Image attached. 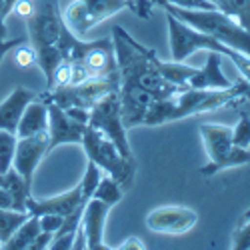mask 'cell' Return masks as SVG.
Instances as JSON below:
<instances>
[{"mask_svg":"<svg viewBox=\"0 0 250 250\" xmlns=\"http://www.w3.org/2000/svg\"><path fill=\"white\" fill-rule=\"evenodd\" d=\"M120 78H88L80 84H66V86H54L48 88L42 98L44 102H54L60 108H70V106H80V108H92L94 102L100 100L104 94L112 90H118Z\"/></svg>","mask_w":250,"mask_h":250,"instance_id":"obj_9","label":"cell"},{"mask_svg":"<svg viewBox=\"0 0 250 250\" xmlns=\"http://www.w3.org/2000/svg\"><path fill=\"white\" fill-rule=\"evenodd\" d=\"M110 212V206L100 202L98 198H90L82 210L80 218V230L84 234L86 248L90 250H104L110 248L104 244V226H106V218Z\"/></svg>","mask_w":250,"mask_h":250,"instance_id":"obj_15","label":"cell"},{"mask_svg":"<svg viewBox=\"0 0 250 250\" xmlns=\"http://www.w3.org/2000/svg\"><path fill=\"white\" fill-rule=\"evenodd\" d=\"M170 4L176 8H184V10H210L216 8L214 2H208V0H162V4Z\"/></svg>","mask_w":250,"mask_h":250,"instance_id":"obj_29","label":"cell"},{"mask_svg":"<svg viewBox=\"0 0 250 250\" xmlns=\"http://www.w3.org/2000/svg\"><path fill=\"white\" fill-rule=\"evenodd\" d=\"M200 138L208 154V164L200 168L202 176H214L226 168H234L250 162V150L232 142V128L226 124L204 122L198 126Z\"/></svg>","mask_w":250,"mask_h":250,"instance_id":"obj_7","label":"cell"},{"mask_svg":"<svg viewBox=\"0 0 250 250\" xmlns=\"http://www.w3.org/2000/svg\"><path fill=\"white\" fill-rule=\"evenodd\" d=\"M88 200L82 196V188H80V182L74 186V188L44 198V200H36V198H28L26 200V210L32 216H42V214H58V216H68L72 214L76 208L84 206Z\"/></svg>","mask_w":250,"mask_h":250,"instance_id":"obj_16","label":"cell"},{"mask_svg":"<svg viewBox=\"0 0 250 250\" xmlns=\"http://www.w3.org/2000/svg\"><path fill=\"white\" fill-rule=\"evenodd\" d=\"M28 216H30L28 212H18V210H12V208H0V246L16 232V228Z\"/></svg>","mask_w":250,"mask_h":250,"instance_id":"obj_24","label":"cell"},{"mask_svg":"<svg viewBox=\"0 0 250 250\" xmlns=\"http://www.w3.org/2000/svg\"><path fill=\"white\" fill-rule=\"evenodd\" d=\"M116 248H120V250H144V248H146V244H144L140 238H136V236H130V238H126Z\"/></svg>","mask_w":250,"mask_h":250,"instance_id":"obj_35","label":"cell"},{"mask_svg":"<svg viewBox=\"0 0 250 250\" xmlns=\"http://www.w3.org/2000/svg\"><path fill=\"white\" fill-rule=\"evenodd\" d=\"M46 154H48V132H40V134L18 138L16 140V150H14V160H12V168L32 186L34 172L38 168L40 160H42Z\"/></svg>","mask_w":250,"mask_h":250,"instance_id":"obj_12","label":"cell"},{"mask_svg":"<svg viewBox=\"0 0 250 250\" xmlns=\"http://www.w3.org/2000/svg\"><path fill=\"white\" fill-rule=\"evenodd\" d=\"M232 248L236 250H248L250 248V210H246L236 228H234V232H232Z\"/></svg>","mask_w":250,"mask_h":250,"instance_id":"obj_27","label":"cell"},{"mask_svg":"<svg viewBox=\"0 0 250 250\" xmlns=\"http://www.w3.org/2000/svg\"><path fill=\"white\" fill-rule=\"evenodd\" d=\"M112 46H114V58L118 66V78L134 82L140 88L150 92L154 98H170L180 86L166 80L158 68H156V50H150L142 46L140 42L120 26L112 28Z\"/></svg>","mask_w":250,"mask_h":250,"instance_id":"obj_2","label":"cell"},{"mask_svg":"<svg viewBox=\"0 0 250 250\" xmlns=\"http://www.w3.org/2000/svg\"><path fill=\"white\" fill-rule=\"evenodd\" d=\"M124 8H132L130 0H72L62 16L66 26L78 38H84L96 24L122 12Z\"/></svg>","mask_w":250,"mask_h":250,"instance_id":"obj_8","label":"cell"},{"mask_svg":"<svg viewBox=\"0 0 250 250\" xmlns=\"http://www.w3.org/2000/svg\"><path fill=\"white\" fill-rule=\"evenodd\" d=\"M28 30V46L36 54V66L42 70L46 86L60 62L68 60L78 36L66 26L58 0H32V10L24 18Z\"/></svg>","mask_w":250,"mask_h":250,"instance_id":"obj_1","label":"cell"},{"mask_svg":"<svg viewBox=\"0 0 250 250\" xmlns=\"http://www.w3.org/2000/svg\"><path fill=\"white\" fill-rule=\"evenodd\" d=\"M88 126L100 130L104 136H108L116 144V148L120 150L122 156L132 158V148H130V142H128V134H126V128H124L122 116H120L118 90H112L108 94H104L100 100L94 102V106L90 108Z\"/></svg>","mask_w":250,"mask_h":250,"instance_id":"obj_10","label":"cell"},{"mask_svg":"<svg viewBox=\"0 0 250 250\" xmlns=\"http://www.w3.org/2000/svg\"><path fill=\"white\" fill-rule=\"evenodd\" d=\"M20 2V0H4V10H2V14H4V18L8 16V14H12V10H14V6Z\"/></svg>","mask_w":250,"mask_h":250,"instance_id":"obj_37","label":"cell"},{"mask_svg":"<svg viewBox=\"0 0 250 250\" xmlns=\"http://www.w3.org/2000/svg\"><path fill=\"white\" fill-rule=\"evenodd\" d=\"M38 232H40V220H38V216L30 214L22 224L16 228V232L0 248H6V250H24V248H30V244L34 242Z\"/></svg>","mask_w":250,"mask_h":250,"instance_id":"obj_20","label":"cell"},{"mask_svg":"<svg viewBox=\"0 0 250 250\" xmlns=\"http://www.w3.org/2000/svg\"><path fill=\"white\" fill-rule=\"evenodd\" d=\"M208 2H216V0H208Z\"/></svg>","mask_w":250,"mask_h":250,"instance_id":"obj_38","label":"cell"},{"mask_svg":"<svg viewBox=\"0 0 250 250\" xmlns=\"http://www.w3.org/2000/svg\"><path fill=\"white\" fill-rule=\"evenodd\" d=\"M26 42V38H4V40H0V64H2V60H4V56L10 52V50H14L16 46H20V44H24Z\"/></svg>","mask_w":250,"mask_h":250,"instance_id":"obj_32","label":"cell"},{"mask_svg":"<svg viewBox=\"0 0 250 250\" xmlns=\"http://www.w3.org/2000/svg\"><path fill=\"white\" fill-rule=\"evenodd\" d=\"M26 44V42H24ZM20 44L16 46V54H14V62L20 66V68H30L32 64H36V54L30 46H24Z\"/></svg>","mask_w":250,"mask_h":250,"instance_id":"obj_30","label":"cell"},{"mask_svg":"<svg viewBox=\"0 0 250 250\" xmlns=\"http://www.w3.org/2000/svg\"><path fill=\"white\" fill-rule=\"evenodd\" d=\"M122 196H124L122 186H120L112 176H108V174H102V178H100V182H98V186H96V190H94V194H92V198H98L100 202L108 204L110 208L116 206V204L122 200Z\"/></svg>","mask_w":250,"mask_h":250,"instance_id":"obj_22","label":"cell"},{"mask_svg":"<svg viewBox=\"0 0 250 250\" xmlns=\"http://www.w3.org/2000/svg\"><path fill=\"white\" fill-rule=\"evenodd\" d=\"M2 10H4V0H0V40H4L6 38V24H4V14H2Z\"/></svg>","mask_w":250,"mask_h":250,"instance_id":"obj_36","label":"cell"},{"mask_svg":"<svg viewBox=\"0 0 250 250\" xmlns=\"http://www.w3.org/2000/svg\"><path fill=\"white\" fill-rule=\"evenodd\" d=\"M118 98H120V116L124 128L130 130L136 126H142L144 114H146L148 106L152 104L154 96L140 88L134 82L120 80L118 82Z\"/></svg>","mask_w":250,"mask_h":250,"instance_id":"obj_14","label":"cell"},{"mask_svg":"<svg viewBox=\"0 0 250 250\" xmlns=\"http://www.w3.org/2000/svg\"><path fill=\"white\" fill-rule=\"evenodd\" d=\"M232 142L240 148H250V116L240 114L236 126L232 128Z\"/></svg>","mask_w":250,"mask_h":250,"instance_id":"obj_28","label":"cell"},{"mask_svg":"<svg viewBox=\"0 0 250 250\" xmlns=\"http://www.w3.org/2000/svg\"><path fill=\"white\" fill-rule=\"evenodd\" d=\"M36 98V92L24 88V86H16L2 102H0V130H6L16 134V126L22 112L26 110V106Z\"/></svg>","mask_w":250,"mask_h":250,"instance_id":"obj_18","label":"cell"},{"mask_svg":"<svg viewBox=\"0 0 250 250\" xmlns=\"http://www.w3.org/2000/svg\"><path fill=\"white\" fill-rule=\"evenodd\" d=\"M40 220V230H46L50 234H54L58 228L62 226V220H64V216H58V214H42L38 216Z\"/></svg>","mask_w":250,"mask_h":250,"instance_id":"obj_31","label":"cell"},{"mask_svg":"<svg viewBox=\"0 0 250 250\" xmlns=\"http://www.w3.org/2000/svg\"><path fill=\"white\" fill-rule=\"evenodd\" d=\"M102 174H104V172L98 168V166H96L94 162H90V160H88L86 170H84V176H82V180H80L82 196H84L86 200H90V198H92V194H94V190H96V186H98V182H100Z\"/></svg>","mask_w":250,"mask_h":250,"instance_id":"obj_26","label":"cell"},{"mask_svg":"<svg viewBox=\"0 0 250 250\" xmlns=\"http://www.w3.org/2000/svg\"><path fill=\"white\" fill-rule=\"evenodd\" d=\"M198 224V212L188 206L166 204L148 212L146 226L158 234H186Z\"/></svg>","mask_w":250,"mask_h":250,"instance_id":"obj_11","label":"cell"},{"mask_svg":"<svg viewBox=\"0 0 250 250\" xmlns=\"http://www.w3.org/2000/svg\"><path fill=\"white\" fill-rule=\"evenodd\" d=\"M166 20H168V42H170V54L172 60L176 62H184L190 54H194L196 50H206V52H216L220 56H226L232 60V64L240 70L242 78H246L250 82V58L230 46L222 44L220 40H216L214 36L206 34L202 30H196L192 26H188L182 20H178L174 14L166 12Z\"/></svg>","mask_w":250,"mask_h":250,"instance_id":"obj_3","label":"cell"},{"mask_svg":"<svg viewBox=\"0 0 250 250\" xmlns=\"http://www.w3.org/2000/svg\"><path fill=\"white\" fill-rule=\"evenodd\" d=\"M52 236H54V234H50V232H46V230H40L38 236L34 238V242L30 244V250H42V248H48Z\"/></svg>","mask_w":250,"mask_h":250,"instance_id":"obj_33","label":"cell"},{"mask_svg":"<svg viewBox=\"0 0 250 250\" xmlns=\"http://www.w3.org/2000/svg\"><path fill=\"white\" fill-rule=\"evenodd\" d=\"M16 134L0 130V174H4L6 170L12 168L14 160V150H16Z\"/></svg>","mask_w":250,"mask_h":250,"instance_id":"obj_25","label":"cell"},{"mask_svg":"<svg viewBox=\"0 0 250 250\" xmlns=\"http://www.w3.org/2000/svg\"><path fill=\"white\" fill-rule=\"evenodd\" d=\"M216 8L232 16L240 26L250 30V0H216Z\"/></svg>","mask_w":250,"mask_h":250,"instance_id":"obj_23","label":"cell"},{"mask_svg":"<svg viewBox=\"0 0 250 250\" xmlns=\"http://www.w3.org/2000/svg\"><path fill=\"white\" fill-rule=\"evenodd\" d=\"M188 88H204V90H220L230 88L232 82L226 78L222 70V56L216 52H208L206 62L202 68H196V72L186 82Z\"/></svg>","mask_w":250,"mask_h":250,"instance_id":"obj_17","label":"cell"},{"mask_svg":"<svg viewBox=\"0 0 250 250\" xmlns=\"http://www.w3.org/2000/svg\"><path fill=\"white\" fill-rule=\"evenodd\" d=\"M80 146L84 148L88 160L94 162L104 174L112 176L122 186L124 192L132 186L136 176V160L134 156L132 158L122 156L120 150L116 148V144L108 136H104L100 130L92 126H86Z\"/></svg>","mask_w":250,"mask_h":250,"instance_id":"obj_6","label":"cell"},{"mask_svg":"<svg viewBox=\"0 0 250 250\" xmlns=\"http://www.w3.org/2000/svg\"><path fill=\"white\" fill-rule=\"evenodd\" d=\"M156 68L166 80L172 82V84H176V86H180V88H186V82H188L190 76L196 72V68L184 64V62H176V60L164 62L160 58H156Z\"/></svg>","mask_w":250,"mask_h":250,"instance_id":"obj_21","label":"cell"},{"mask_svg":"<svg viewBox=\"0 0 250 250\" xmlns=\"http://www.w3.org/2000/svg\"><path fill=\"white\" fill-rule=\"evenodd\" d=\"M40 132H48V104L36 96L22 112V118L16 126V138H24Z\"/></svg>","mask_w":250,"mask_h":250,"instance_id":"obj_19","label":"cell"},{"mask_svg":"<svg viewBox=\"0 0 250 250\" xmlns=\"http://www.w3.org/2000/svg\"><path fill=\"white\" fill-rule=\"evenodd\" d=\"M48 104V152L62 144H80L88 124H82L68 116L64 108H60L54 102Z\"/></svg>","mask_w":250,"mask_h":250,"instance_id":"obj_13","label":"cell"},{"mask_svg":"<svg viewBox=\"0 0 250 250\" xmlns=\"http://www.w3.org/2000/svg\"><path fill=\"white\" fill-rule=\"evenodd\" d=\"M162 8L166 12L174 14L178 20H182V22H186L188 26L214 36L222 44L230 46V48H234V50H238L250 58V30L240 26L232 16L224 14L222 10H218V8L184 10V8H176L170 4H164Z\"/></svg>","mask_w":250,"mask_h":250,"instance_id":"obj_4","label":"cell"},{"mask_svg":"<svg viewBox=\"0 0 250 250\" xmlns=\"http://www.w3.org/2000/svg\"><path fill=\"white\" fill-rule=\"evenodd\" d=\"M68 112V116H72L74 120L82 122V124H88V118H90V110L88 108H80V106H70V108H64Z\"/></svg>","mask_w":250,"mask_h":250,"instance_id":"obj_34","label":"cell"},{"mask_svg":"<svg viewBox=\"0 0 250 250\" xmlns=\"http://www.w3.org/2000/svg\"><path fill=\"white\" fill-rule=\"evenodd\" d=\"M240 98H250V82L240 78L232 82L230 88L220 90H204V88H182L174 96H170V122L188 118L202 112L220 110L228 104H232Z\"/></svg>","mask_w":250,"mask_h":250,"instance_id":"obj_5","label":"cell"}]
</instances>
